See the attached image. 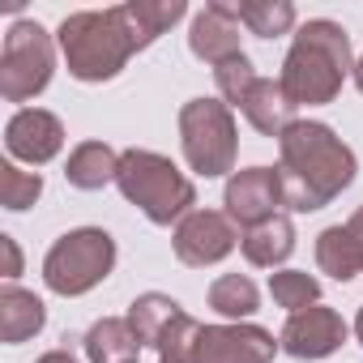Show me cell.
I'll return each instance as SVG.
<instances>
[{
    "label": "cell",
    "mask_w": 363,
    "mask_h": 363,
    "mask_svg": "<svg viewBox=\"0 0 363 363\" xmlns=\"http://www.w3.org/2000/svg\"><path fill=\"white\" fill-rule=\"evenodd\" d=\"M269 295H274L278 308H286L295 316V312L320 303V282L303 269H278V274H269Z\"/></svg>",
    "instance_id": "cb8c5ba5"
},
{
    "label": "cell",
    "mask_w": 363,
    "mask_h": 363,
    "mask_svg": "<svg viewBox=\"0 0 363 363\" xmlns=\"http://www.w3.org/2000/svg\"><path fill=\"white\" fill-rule=\"evenodd\" d=\"M43 197V175L39 171H22L18 162H0V206L22 214Z\"/></svg>",
    "instance_id": "d4e9b609"
},
{
    "label": "cell",
    "mask_w": 363,
    "mask_h": 363,
    "mask_svg": "<svg viewBox=\"0 0 363 363\" xmlns=\"http://www.w3.org/2000/svg\"><path fill=\"white\" fill-rule=\"evenodd\" d=\"M111 269H116V240L103 227H77V231L60 235L43 257V282H48V291H56L65 299L94 291Z\"/></svg>",
    "instance_id": "5b68a950"
},
{
    "label": "cell",
    "mask_w": 363,
    "mask_h": 363,
    "mask_svg": "<svg viewBox=\"0 0 363 363\" xmlns=\"http://www.w3.org/2000/svg\"><path fill=\"white\" fill-rule=\"evenodd\" d=\"M116 13H120V22L128 30L133 48L141 52V48H150L158 35H167L179 18H184L189 5L184 0H124V5H116Z\"/></svg>",
    "instance_id": "5bb4252c"
},
{
    "label": "cell",
    "mask_w": 363,
    "mask_h": 363,
    "mask_svg": "<svg viewBox=\"0 0 363 363\" xmlns=\"http://www.w3.org/2000/svg\"><path fill=\"white\" fill-rule=\"evenodd\" d=\"M48 325V308L35 291H22L18 282H5V291H0V337H5L9 346L35 337L39 329Z\"/></svg>",
    "instance_id": "2e32d148"
},
{
    "label": "cell",
    "mask_w": 363,
    "mask_h": 363,
    "mask_svg": "<svg viewBox=\"0 0 363 363\" xmlns=\"http://www.w3.org/2000/svg\"><path fill=\"white\" fill-rule=\"evenodd\" d=\"M354 73L350 60V35L329 22V18H312L299 26L286 60H282V94L291 99V107H320L333 103L342 82Z\"/></svg>",
    "instance_id": "7a4b0ae2"
},
{
    "label": "cell",
    "mask_w": 363,
    "mask_h": 363,
    "mask_svg": "<svg viewBox=\"0 0 363 363\" xmlns=\"http://www.w3.org/2000/svg\"><path fill=\"white\" fill-rule=\"evenodd\" d=\"M235 18L257 39H278V35H291L295 5H291V0H244V5H235Z\"/></svg>",
    "instance_id": "603a6c76"
},
{
    "label": "cell",
    "mask_w": 363,
    "mask_h": 363,
    "mask_svg": "<svg viewBox=\"0 0 363 363\" xmlns=\"http://www.w3.org/2000/svg\"><path fill=\"white\" fill-rule=\"evenodd\" d=\"M0 252H5V278L13 282L22 274V252H18V240L13 235H0Z\"/></svg>",
    "instance_id": "4316f807"
},
{
    "label": "cell",
    "mask_w": 363,
    "mask_h": 363,
    "mask_svg": "<svg viewBox=\"0 0 363 363\" xmlns=\"http://www.w3.org/2000/svg\"><path fill=\"white\" fill-rule=\"evenodd\" d=\"M179 316H184V308H179L171 295H158V291H145V295H137V299L128 303V325L137 329L141 346H158L162 333H167Z\"/></svg>",
    "instance_id": "ffe728a7"
},
{
    "label": "cell",
    "mask_w": 363,
    "mask_h": 363,
    "mask_svg": "<svg viewBox=\"0 0 363 363\" xmlns=\"http://www.w3.org/2000/svg\"><path fill=\"white\" fill-rule=\"evenodd\" d=\"M342 342H346V320H342L333 308H320V303L295 312V316L282 325V333H278V346H282L286 354H295V359H325V354H333Z\"/></svg>",
    "instance_id": "8fae6325"
},
{
    "label": "cell",
    "mask_w": 363,
    "mask_h": 363,
    "mask_svg": "<svg viewBox=\"0 0 363 363\" xmlns=\"http://www.w3.org/2000/svg\"><path fill=\"white\" fill-rule=\"evenodd\" d=\"M240 248H244L248 265L274 269V265H282V261L295 252V223H291L286 214H274V218L248 227V231L240 235Z\"/></svg>",
    "instance_id": "9a60e30c"
},
{
    "label": "cell",
    "mask_w": 363,
    "mask_h": 363,
    "mask_svg": "<svg viewBox=\"0 0 363 363\" xmlns=\"http://www.w3.org/2000/svg\"><path fill=\"white\" fill-rule=\"evenodd\" d=\"M278 342L269 329L235 320V325H206L197 342V363H274Z\"/></svg>",
    "instance_id": "30bf717a"
},
{
    "label": "cell",
    "mask_w": 363,
    "mask_h": 363,
    "mask_svg": "<svg viewBox=\"0 0 363 363\" xmlns=\"http://www.w3.org/2000/svg\"><path fill=\"white\" fill-rule=\"evenodd\" d=\"M278 175H282V206L295 214L325 210L337 193L354 184V150L320 120H295L278 137Z\"/></svg>",
    "instance_id": "6da1fadb"
},
{
    "label": "cell",
    "mask_w": 363,
    "mask_h": 363,
    "mask_svg": "<svg viewBox=\"0 0 363 363\" xmlns=\"http://www.w3.org/2000/svg\"><path fill=\"white\" fill-rule=\"evenodd\" d=\"M141 337L128 325V316H103L86 333V359L90 363H137Z\"/></svg>",
    "instance_id": "e0dca14e"
},
{
    "label": "cell",
    "mask_w": 363,
    "mask_h": 363,
    "mask_svg": "<svg viewBox=\"0 0 363 363\" xmlns=\"http://www.w3.org/2000/svg\"><path fill=\"white\" fill-rule=\"evenodd\" d=\"M56 43L65 52V65L77 82H111L128 56L137 52L120 13L116 9H82V13H69L56 30Z\"/></svg>",
    "instance_id": "277c9868"
},
{
    "label": "cell",
    "mask_w": 363,
    "mask_h": 363,
    "mask_svg": "<svg viewBox=\"0 0 363 363\" xmlns=\"http://www.w3.org/2000/svg\"><path fill=\"white\" fill-rule=\"evenodd\" d=\"M158 363H179V359H158Z\"/></svg>",
    "instance_id": "1f68e13d"
},
{
    "label": "cell",
    "mask_w": 363,
    "mask_h": 363,
    "mask_svg": "<svg viewBox=\"0 0 363 363\" xmlns=\"http://www.w3.org/2000/svg\"><path fill=\"white\" fill-rule=\"evenodd\" d=\"M179 145H184V162L206 179L235 171L240 137L231 107L223 99H189L179 107Z\"/></svg>",
    "instance_id": "8992f818"
},
{
    "label": "cell",
    "mask_w": 363,
    "mask_h": 363,
    "mask_svg": "<svg viewBox=\"0 0 363 363\" xmlns=\"http://www.w3.org/2000/svg\"><path fill=\"white\" fill-rule=\"evenodd\" d=\"M56 73V39L39 22H13L0 52V94L9 103H26L48 90Z\"/></svg>",
    "instance_id": "52a82bcc"
},
{
    "label": "cell",
    "mask_w": 363,
    "mask_h": 363,
    "mask_svg": "<svg viewBox=\"0 0 363 363\" xmlns=\"http://www.w3.org/2000/svg\"><path fill=\"white\" fill-rule=\"evenodd\" d=\"M240 111H244L248 124H252L257 133H265V137H282V133L295 124V107H291V99L282 94V86H278L274 77H261V82L248 90V99H244Z\"/></svg>",
    "instance_id": "d6986e66"
},
{
    "label": "cell",
    "mask_w": 363,
    "mask_h": 363,
    "mask_svg": "<svg viewBox=\"0 0 363 363\" xmlns=\"http://www.w3.org/2000/svg\"><path fill=\"white\" fill-rule=\"evenodd\" d=\"M235 244H240V231L218 210H193L184 223H175V235H171L175 257L184 261V265H193V269L218 265L223 257L235 252Z\"/></svg>",
    "instance_id": "ba28073f"
},
{
    "label": "cell",
    "mask_w": 363,
    "mask_h": 363,
    "mask_svg": "<svg viewBox=\"0 0 363 363\" xmlns=\"http://www.w3.org/2000/svg\"><path fill=\"white\" fill-rule=\"evenodd\" d=\"M5 150L30 167L52 162L65 150V124L60 116L43 111V107H22L9 124H5Z\"/></svg>",
    "instance_id": "7c38bea8"
},
{
    "label": "cell",
    "mask_w": 363,
    "mask_h": 363,
    "mask_svg": "<svg viewBox=\"0 0 363 363\" xmlns=\"http://www.w3.org/2000/svg\"><path fill=\"white\" fill-rule=\"evenodd\" d=\"M257 303H261V291H257V282H252L248 274H223V278L210 286V308H214L218 316H227L231 325H235V320H248V316L257 312Z\"/></svg>",
    "instance_id": "7402d4cb"
},
{
    "label": "cell",
    "mask_w": 363,
    "mask_h": 363,
    "mask_svg": "<svg viewBox=\"0 0 363 363\" xmlns=\"http://www.w3.org/2000/svg\"><path fill=\"white\" fill-rule=\"evenodd\" d=\"M346 231H350V240H354V248H359V261H363V206H359V210L350 214Z\"/></svg>",
    "instance_id": "83f0119b"
},
{
    "label": "cell",
    "mask_w": 363,
    "mask_h": 363,
    "mask_svg": "<svg viewBox=\"0 0 363 363\" xmlns=\"http://www.w3.org/2000/svg\"><path fill=\"white\" fill-rule=\"evenodd\" d=\"M214 82H218V94H223V103H227V107H244L248 90H252L261 77H257L252 60L240 52V56H231V60H223V65L214 69Z\"/></svg>",
    "instance_id": "484cf974"
},
{
    "label": "cell",
    "mask_w": 363,
    "mask_h": 363,
    "mask_svg": "<svg viewBox=\"0 0 363 363\" xmlns=\"http://www.w3.org/2000/svg\"><path fill=\"white\" fill-rule=\"evenodd\" d=\"M116 175H120V154L107 141H82L69 154V167H65V179L73 189H82V193L116 184Z\"/></svg>",
    "instance_id": "ac0fdd59"
},
{
    "label": "cell",
    "mask_w": 363,
    "mask_h": 363,
    "mask_svg": "<svg viewBox=\"0 0 363 363\" xmlns=\"http://www.w3.org/2000/svg\"><path fill=\"white\" fill-rule=\"evenodd\" d=\"M354 337H359V346H363V308H359V316H354Z\"/></svg>",
    "instance_id": "4dcf8cb0"
},
{
    "label": "cell",
    "mask_w": 363,
    "mask_h": 363,
    "mask_svg": "<svg viewBox=\"0 0 363 363\" xmlns=\"http://www.w3.org/2000/svg\"><path fill=\"white\" fill-rule=\"evenodd\" d=\"M116 184L124 193L128 206H137L154 227H171L184 223L197 206V189L193 179L179 171L171 158L154 154V150H124L120 154V175Z\"/></svg>",
    "instance_id": "3957f363"
},
{
    "label": "cell",
    "mask_w": 363,
    "mask_h": 363,
    "mask_svg": "<svg viewBox=\"0 0 363 363\" xmlns=\"http://www.w3.org/2000/svg\"><path fill=\"white\" fill-rule=\"evenodd\" d=\"M350 77H354V86H359V90H363V56H359V60H354V73H350Z\"/></svg>",
    "instance_id": "f546056e"
},
{
    "label": "cell",
    "mask_w": 363,
    "mask_h": 363,
    "mask_svg": "<svg viewBox=\"0 0 363 363\" xmlns=\"http://www.w3.org/2000/svg\"><path fill=\"white\" fill-rule=\"evenodd\" d=\"M35 363H77V359H73L69 350H48V354H43V359H35Z\"/></svg>",
    "instance_id": "f1b7e54d"
},
{
    "label": "cell",
    "mask_w": 363,
    "mask_h": 363,
    "mask_svg": "<svg viewBox=\"0 0 363 363\" xmlns=\"http://www.w3.org/2000/svg\"><path fill=\"white\" fill-rule=\"evenodd\" d=\"M316 265H320V274H329L337 282H350V278L363 274L359 248H354V240H350L346 227H325L316 235Z\"/></svg>",
    "instance_id": "44dd1931"
},
{
    "label": "cell",
    "mask_w": 363,
    "mask_h": 363,
    "mask_svg": "<svg viewBox=\"0 0 363 363\" xmlns=\"http://www.w3.org/2000/svg\"><path fill=\"white\" fill-rule=\"evenodd\" d=\"M189 48L197 60L206 65H223L231 56H240V18H235V5H223V0H214V5H206L197 18H193V30H189Z\"/></svg>",
    "instance_id": "4fadbf2b"
},
{
    "label": "cell",
    "mask_w": 363,
    "mask_h": 363,
    "mask_svg": "<svg viewBox=\"0 0 363 363\" xmlns=\"http://www.w3.org/2000/svg\"><path fill=\"white\" fill-rule=\"evenodd\" d=\"M223 206H227V218L240 223L244 231L274 218L278 206H282V175L278 167H248V171H235L227 179V193H223Z\"/></svg>",
    "instance_id": "9c48e42d"
}]
</instances>
